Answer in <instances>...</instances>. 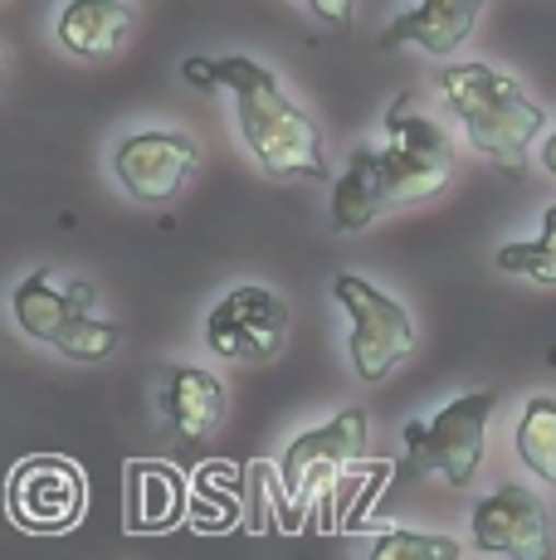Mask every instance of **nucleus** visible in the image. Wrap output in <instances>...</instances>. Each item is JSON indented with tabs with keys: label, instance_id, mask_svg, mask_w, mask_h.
Masks as SVG:
<instances>
[{
	"label": "nucleus",
	"instance_id": "nucleus-1",
	"mask_svg": "<svg viewBox=\"0 0 556 560\" xmlns=\"http://www.w3.org/2000/svg\"><path fill=\"white\" fill-rule=\"evenodd\" d=\"M449 176H454L449 137L440 132V122L415 113L410 93H401L386 107V147H361L333 186V224L351 234L377 220L381 210L444 190Z\"/></svg>",
	"mask_w": 556,
	"mask_h": 560
},
{
	"label": "nucleus",
	"instance_id": "nucleus-2",
	"mask_svg": "<svg viewBox=\"0 0 556 560\" xmlns=\"http://www.w3.org/2000/svg\"><path fill=\"white\" fill-rule=\"evenodd\" d=\"M190 89H224L234 98V117H240V137L254 152L269 176L288 180H323V137H317L313 117L298 103H288V93L278 89V79L254 59H186L181 63Z\"/></svg>",
	"mask_w": 556,
	"mask_h": 560
},
{
	"label": "nucleus",
	"instance_id": "nucleus-3",
	"mask_svg": "<svg viewBox=\"0 0 556 560\" xmlns=\"http://www.w3.org/2000/svg\"><path fill=\"white\" fill-rule=\"evenodd\" d=\"M440 89L464 122L468 147L518 176L528 166L537 132L547 127V113L518 89V79L488 69V63H449L440 73Z\"/></svg>",
	"mask_w": 556,
	"mask_h": 560
},
{
	"label": "nucleus",
	"instance_id": "nucleus-4",
	"mask_svg": "<svg viewBox=\"0 0 556 560\" xmlns=\"http://www.w3.org/2000/svg\"><path fill=\"white\" fill-rule=\"evenodd\" d=\"M20 331L45 347H55L69 361H103L117 347V322L93 317V288L89 283H55L49 268H35L10 293Z\"/></svg>",
	"mask_w": 556,
	"mask_h": 560
},
{
	"label": "nucleus",
	"instance_id": "nucleus-5",
	"mask_svg": "<svg viewBox=\"0 0 556 560\" xmlns=\"http://www.w3.org/2000/svg\"><path fill=\"white\" fill-rule=\"evenodd\" d=\"M498 409L494 390H468L449 400L440 415L410 419L405 424V458L420 472H444L449 488H468L484 463L488 444V415Z\"/></svg>",
	"mask_w": 556,
	"mask_h": 560
},
{
	"label": "nucleus",
	"instance_id": "nucleus-6",
	"mask_svg": "<svg viewBox=\"0 0 556 560\" xmlns=\"http://www.w3.org/2000/svg\"><path fill=\"white\" fill-rule=\"evenodd\" d=\"M333 298L347 307L351 317V331H347V351H351V365L367 385L386 381V375L410 357L415 347V327H410V312L395 303L391 293L371 288L367 278L357 273H337L333 278Z\"/></svg>",
	"mask_w": 556,
	"mask_h": 560
},
{
	"label": "nucleus",
	"instance_id": "nucleus-7",
	"mask_svg": "<svg viewBox=\"0 0 556 560\" xmlns=\"http://www.w3.org/2000/svg\"><path fill=\"white\" fill-rule=\"evenodd\" d=\"M361 448H367V409H341L333 424L308 429V434H298L288 444L283 463H278V478H283L293 522L337 488L341 472L361 458Z\"/></svg>",
	"mask_w": 556,
	"mask_h": 560
},
{
	"label": "nucleus",
	"instance_id": "nucleus-8",
	"mask_svg": "<svg viewBox=\"0 0 556 560\" xmlns=\"http://www.w3.org/2000/svg\"><path fill=\"white\" fill-rule=\"evenodd\" d=\"M288 341V303L274 288H234L206 317V347L224 361H274Z\"/></svg>",
	"mask_w": 556,
	"mask_h": 560
},
{
	"label": "nucleus",
	"instance_id": "nucleus-9",
	"mask_svg": "<svg viewBox=\"0 0 556 560\" xmlns=\"http://www.w3.org/2000/svg\"><path fill=\"white\" fill-rule=\"evenodd\" d=\"M468 536L478 551H498L508 560H547L552 556V522L547 502L522 482L488 492L468 516Z\"/></svg>",
	"mask_w": 556,
	"mask_h": 560
},
{
	"label": "nucleus",
	"instance_id": "nucleus-10",
	"mask_svg": "<svg viewBox=\"0 0 556 560\" xmlns=\"http://www.w3.org/2000/svg\"><path fill=\"white\" fill-rule=\"evenodd\" d=\"M196 156V142L181 132H132L113 147V176L132 200L166 205L190 180Z\"/></svg>",
	"mask_w": 556,
	"mask_h": 560
},
{
	"label": "nucleus",
	"instance_id": "nucleus-11",
	"mask_svg": "<svg viewBox=\"0 0 556 560\" xmlns=\"http://www.w3.org/2000/svg\"><path fill=\"white\" fill-rule=\"evenodd\" d=\"M89 482L69 458H25L10 478V516L25 532H69L83 516Z\"/></svg>",
	"mask_w": 556,
	"mask_h": 560
},
{
	"label": "nucleus",
	"instance_id": "nucleus-12",
	"mask_svg": "<svg viewBox=\"0 0 556 560\" xmlns=\"http://www.w3.org/2000/svg\"><path fill=\"white\" fill-rule=\"evenodd\" d=\"M478 25V0H430V5H415L405 15H395L381 30V49H401L415 45L435 59L454 54L468 39V30Z\"/></svg>",
	"mask_w": 556,
	"mask_h": 560
},
{
	"label": "nucleus",
	"instance_id": "nucleus-13",
	"mask_svg": "<svg viewBox=\"0 0 556 560\" xmlns=\"http://www.w3.org/2000/svg\"><path fill=\"white\" fill-rule=\"evenodd\" d=\"M162 415L171 419L181 439H206L224 419V385L220 375L200 371V365H171L162 385Z\"/></svg>",
	"mask_w": 556,
	"mask_h": 560
},
{
	"label": "nucleus",
	"instance_id": "nucleus-14",
	"mask_svg": "<svg viewBox=\"0 0 556 560\" xmlns=\"http://www.w3.org/2000/svg\"><path fill=\"white\" fill-rule=\"evenodd\" d=\"M59 45L79 59H108L132 30V10L117 0H73L59 10Z\"/></svg>",
	"mask_w": 556,
	"mask_h": 560
},
{
	"label": "nucleus",
	"instance_id": "nucleus-15",
	"mask_svg": "<svg viewBox=\"0 0 556 560\" xmlns=\"http://www.w3.org/2000/svg\"><path fill=\"white\" fill-rule=\"evenodd\" d=\"M186 508V482L162 463H127V532H166Z\"/></svg>",
	"mask_w": 556,
	"mask_h": 560
},
{
	"label": "nucleus",
	"instance_id": "nucleus-16",
	"mask_svg": "<svg viewBox=\"0 0 556 560\" xmlns=\"http://www.w3.org/2000/svg\"><path fill=\"white\" fill-rule=\"evenodd\" d=\"M518 458L537 472L542 482H556V400L532 395L518 419Z\"/></svg>",
	"mask_w": 556,
	"mask_h": 560
},
{
	"label": "nucleus",
	"instance_id": "nucleus-17",
	"mask_svg": "<svg viewBox=\"0 0 556 560\" xmlns=\"http://www.w3.org/2000/svg\"><path fill=\"white\" fill-rule=\"evenodd\" d=\"M494 264L502 268V273H522V278H532V283H542V288H556V205L542 214L537 240L502 244Z\"/></svg>",
	"mask_w": 556,
	"mask_h": 560
},
{
	"label": "nucleus",
	"instance_id": "nucleus-18",
	"mask_svg": "<svg viewBox=\"0 0 556 560\" xmlns=\"http://www.w3.org/2000/svg\"><path fill=\"white\" fill-rule=\"evenodd\" d=\"M464 546L454 536H435V532H381L367 546V556L357 560H459Z\"/></svg>",
	"mask_w": 556,
	"mask_h": 560
},
{
	"label": "nucleus",
	"instance_id": "nucleus-19",
	"mask_svg": "<svg viewBox=\"0 0 556 560\" xmlns=\"http://www.w3.org/2000/svg\"><path fill=\"white\" fill-rule=\"evenodd\" d=\"M542 161H547V171H552V176H556V132L547 137V147H542Z\"/></svg>",
	"mask_w": 556,
	"mask_h": 560
}]
</instances>
